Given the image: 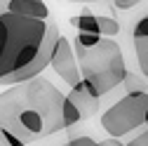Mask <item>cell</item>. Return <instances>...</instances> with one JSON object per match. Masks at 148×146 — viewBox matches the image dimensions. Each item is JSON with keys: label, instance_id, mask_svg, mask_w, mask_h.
Segmentation results:
<instances>
[{"label": "cell", "instance_id": "5bb4252c", "mask_svg": "<svg viewBox=\"0 0 148 146\" xmlns=\"http://www.w3.org/2000/svg\"><path fill=\"white\" fill-rule=\"evenodd\" d=\"M132 38H148V14L136 21V26L132 31Z\"/></svg>", "mask_w": 148, "mask_h": 146}, {"label": "cell", "instance_id": "30bf717a", "mask_svg": "<svg viewBox=\"0 0 148 146\" xmlns=\"http://www.w3.org/2000/svg\"><path fill=\"white\" fill-rule=\"evenodd\" d=\"M134 52H136V61L141 66V73L148 78V38H134Z\"/></svg>", "mask_w": 148, "mask_h": 146}, {"label": "cell", "instance_id": "9a60e30c", "mask_svg": "<svg viewBox=\"0 0 148 146\" xmlns=\"http://www.w3.org/2000/svg\"><path fill=\"white\" fill-rule=\"evenodd\" d=\"M127 146H148V130H143V132H139L132 141H127Z\"/></svg>", "mask_w": 148, "mask_h": 146}, {"label": "cell", "instance_id": "ffe728a7", "mask_svg": "<svg viewBox=\"0 0 148 146\" xmlns=\"http://www.w3.org/2000/svg\"><path fill=\"white\" fill-rule=\"evenodd\" d=\"M146 130H148V123H146Z\"/></svg>", "mask_w": 148, "mask_h": 146}, {"label": "cell", "instance_id": "8fae6325", "mask_svg": "<svg viewBox=\"0 0 148 146\" xmlns=\"http://www.w3.org/2000/svg\"><path fill=\"white\" fill-rule=\"evenodd\" d=\"M101 38L103 35H99V33H82V31H78L75 40H73V47H92V45H97Z\"/></svg>", "mask_w": 148, "mask_h": 146}, {"label": "cell", "instance_id": "4fadbf2b", "mask_svg": "<svg viewBox=\"0 0 148 146\" xmlns=\"http://www.w3.org/2000/svg\"><path fill=\"white\" fill-rule=\"evenodd\" d=\"M0 146H28V144L21 141L14 132L5 130V127H0Z\"/></svg>", "mask_w": 148, "mask_h": 146}, {"label": "cell", "instance_id": "ac0fdd59", "mask_svg": "<svg viewBox=\"0 0 148 146\" xmlns=\"http://www.w3.org/2000/svg\"><path fill=\"white\" fill-rule=\"evenodd\" d=\"M68 3H97V0H68Z\"/></svg>", "mask_w": 148, "mask_h": 146}, {"label": "cell", "instance_id": "6da1fadb", "mask_svg": "<svg viewBox=\"0 0 148 146\" xmlns=\"http://www.w3.org/2000/svg\"><path fill=\"white\" fill-rule=\"evenodd\" d=\"M64 97L61 90L42 76L7 85L0 92V127L26 144L59 132L64 127Z\"/></svg>", "mask_w": 148, "mask_h": 146}, {"label": "cell", "instance_id": "e0dca14e", "mask_svg": "<svg viewBox=\"0 0 148 146\" xmlns=\"http://www.w3.org/2000/svg\"><path fill=\"white\" fill-rule=\"evenodd\" d=\"M101 146H127V144H122L118 137H108V139H103V141H99Z\"/></svg>", "mask_w": 148, "mask_h": 146}, {"label": "cell", "instance_id": "44dd1931", "mask_svg": "<svg viewBox=\"0 0 148 146\" xmlns=\"http://www.w3.org/2000/svg\"><path fill=\"white\" fill-rule=\"evenodd\" d=\"M64 146H68V144H64Z\"/></svg>", "mask_w": 148, "mask_h": 146}, {"label": "cell", "instance_id": "d6986e66", "mask_svg": "<svg viewBox=\"0 0 148 146\" xmlns=\"http://www.w3.org/2000/svg\"><path fill=\"white\" fill-rule=\"evenodd\" d=\"M146 123H148V108H146Z\"/></svg>", "mask_w": 148, "mask_h": 146}, {"label": "cell", "instance_id": "7a4b0ae2", "mask_svg": "<svg viewBox=\"0 0 148 146\" xmlns=\"http://www.w3.org/2000/svg\"><path fill=\"white\" fill-rule=\"evenodd\" d=\"M49 19H31L3 10L0 12V85H10L24 71L45 43Z\"/></svg>", "mask_w": 148, "mask_h": 146}, {"label": "cell", "instance_id": "3957f363", "mask_svg": "<svg viewBox=\"0 0 148 146\" xmlns=\"http://www.w3.org/2000/svg\"><path fill=\"white\" fill-rule=\"evenodd\" d=\"M78 57L80 76L94 85V90L103 97L110 90L122 85V78L127 73V64L122 57V50L115 40L101 38L92 47H73Z\"/></svg>", "mask_w": 148, "mask_h": 146}, {"label": "cell", "instance_id": "ba28073f", "mask_svg": "<svg viewBox=\"0 0 148 146\" xmlns=\"http://www.w3.org/2000/svg\"><path fill=\"white\" fill-rule=\"evenodd\" d=\"M5 10L31 19H49V7L45 0H7Z\"/></svg>", "mask_w": 148, "mask_h": 146}, {"label": "cell", "instance_id": "7c38bea8", "mask_svg": "<svg viewBox=\"0 0 148 146\" xmlns=\"http://www.w3.org/2000/svg\"><path fill=\"white\" fill-rule=\"evenodd\" d=\"M122 85L127 87V92H146V85L141 78H136L134 73H125V78H122Z\"/></svg>", "mask_w": 148, "mask_h": 146}, {"label": "cell", "instance_id": "52a82bcc", "mask_svg": "<svg viewBox=\"0 0 148 146\" xmlns=\"http://www.w3.org/2000/svg\"><path fill=\"white\" fill-rule=\"evenodd\" d=\"M71 26L82 33H99L103 38H113L120 33V24L113 17H97V14H80L71 17Z\"/></svg>", "mask_w": 148, "mask_h": 146}, {"label": "cell", "instance_id": "277c9868", "mask_svg": "<svg viewBox=\"0 0 148 146\" xmlns=\"http://www.w3.org/2000/svg\"><path fill=\"white\" fill-rule=\"evenodd\" d=\"M148 92H127L101 116V127L110 137H125L146 125Z\"/></svg>", "mask_w": 148, "mask_h": 146}, {"label": "cell", "instance_id": "5b68a950", "mask_svg": "<svg viewBox=\"0 0 148 146\" xmlns=\"http://www.w3.org/2000/svg\"><path fill=\"white\" fill-rule=\"evenodd\" d=\"M49 66L71 87L75 85V83H80V78H82L80 76V66H78V57H75V50H73V43L66 38V35H61V33H59L57 43H54Z\"/></svg>", "mask_w": 148, "mask_h": 146}, {"label": "cell", "instance_id": "9c48e42d", "mask_svg": "<svg viewBox=\"0 0 148 146\" xmlns=\"http://www.w3.org/2000/svg\"><path fill=\"white\" fill-rule=\"evenodd\" d=\"M61 120H64V127H71V125H75L82 120L80 111H78V106L73 104L68 97H64V108H61Z\"/></svg>", "mask_w": 148, "mask_h": 146}, {"label": "cell", "instance_id": "2e32d148", "mask_svg": "<svg viewBox=\"0 0 148 146\" xmlns=\"http://www.w3.org/2000/svg\"><path fill=\"white\" fill-rule=\"evenodd\" d=\"M139 3H143V0H113V5H115L118 10H132V7H136Z\"/></svg>", "mask_w": 148, "mask_h": 146}, {"label": "cell", "instance_id": "8992f818", "mask_svg": "<svg viewBox=\"0 0 148 146\" xmlns=\"http://www.w3.org/2000/svg\"><path fill=\"white\" fill-rule=\"evenodd\" d=\"M66 97L78 106V111H80L82 120L92 118V116L99 111V99H101V94L94 90V85H92L89 80H85V78H80V83L73 85L71 92H68Z\"/></svg>", "mask_w": 148, "mask_h": 146}]
</instances>
